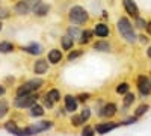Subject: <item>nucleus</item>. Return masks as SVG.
<instances>
[{
    "label": "nucleus",
    "instance_id": "nucleus-11",
    "mask_svg": "<svg viewBox=\"0 0 151 136\" xmlns=\"http://www.w3.org/2000/svg\"><path fill=\"white\" fill-rule=\"evenodd\" d=\"M65 109L68 112H74V110L77 109V100L71 95H67L65 97Z\"/></svg>",
    "mask_w": 151,
    "mask_h": 136
},
{
    "label": "nucleus",
    "instance_id": "nucleus-8",
    "mask_svg": "<svg viewBox=\"0 0 151 136\" xmlns=\"http://www.w3.org/2000/svg\"><path fill=\"white\" fill-rule=\"evenodd\" d=\"M122 3H124L125 11H127L132 17H134V18L139 17V9H137V6L133 0H122Z\"/></svg>",
    "mask_w": 151,
    "mask_h": 136
},
{
    "label": "nucleus",
    "instance_id": "nucleus-28",
    "mask_svg": "<svg viewBox=\"0 0 151 136\" xmlns=\"http://www.w3.org/2000/svg\"><path fill=\"white\" fill-rule=\"evenodd\" d=\"M71 122H73L74 126H80L82 122H85V119H83L82 117H73V118H71Z\"/></svg>",
    "mask_w": 151,
    "mask_h": 136
},
{
    "label": "nucleus",
    "instance_id": "nucleus-2",
    "mask_svg": "<svg viewBox=\"0 0 151 136\" xmlns=\"http://www.w3.org/2000/svg\"><path fill=\"white\" fill-rule=\"evenodd\" d=\"M44 85V80L42 79H32L26 83H23L21 86H18L17 89V95H24V94H30L36 89H40L41 86Z\"/></svg>",
    "mask_w": 151,
    "mask_h": 136
},
{
    "label": "nucleus",
    "instance_id": "nucleus-24",
    "mask_svg": "<svg viewBox=\"0 0 151 136\" xmlns=\"http://www.w3.org/2000/svg\"><path fill=\"white\" fill-rule=\"evenodd\" d=\"M133 101H134V95H133L132 92H129L127 95H125V98H124V106H125V107H129Z\"/></svg>",
    "mask_w": 151,
    "mask_h": 136
},
{
    "label": "nucleus",
    "instance_id": "nucleus-10",
    "mask_svg": "<svg viewBox=\"0 0 151 136\" xmlns=\"http://www.w3.org/2000/svg\"><path fill=\"white\" fill-rule=\"evenodd\" d=\"M115 114H116V106L113 104V103L106 104V106L101 109V112H100V115H101V117H113Z\"/></svg>",
    "mask_w": 151,
    "mask_h": 136
},
{
    "label": "nucleus",
    "instance_id": "nucleus-6",
    "mask_svg": "<svg viewBox=\"0 0 151 136\" xmlns=\"http://www.w3.org/2000/svg\"><path fill=\"white\" fill-rule=\"evenodd\" d=\"M36 103V97L30 94H24V95H17L15 98V106L17 107H30Z\"/></svg>",
    "mask_w": 151,
    "mask_h": 136
},
{
    "label": "nucleus",
    "instance_id": "nucleus-35",
    "mask_svg": "<svg viewBox=\"0 0 151 136\" xmlns=\"http://www.w3.org/2000/svg\"><path fill=\"white\" fill-rule=\"evenodd\" d=\"M145 26H147V23H145L142 18L137 17V27H145Z\"/></svg>",
    "mask_w": 151,
    "mask_h": 136
},
{
    "label": "nucleus",
    "instance_id": "nucleus-12",
    "mask_svg": "<svg viewBox=\"0 0 151 136\" xmlns=\"http://www.w3.org/2000/svg\"><path fill=\"white\" fill-rule=\"evenodd\" d=\"M26 53H29V55H41V52H42V47L40 45V44H30V45H26L23 48Z\"/></svg>",
    "mask_w": 151,
    "mask_h": 136
},
{
    "label": "nucleus",
    "instance_id": "nucleus-31",
    "mask_svg": "<svg viewBox=\"0 0 151 136\" xmlns=\"http://www.w3.org/2000/svg\"><path fill=\"white\" fill-rule=\"evenodd\" d=\"M80 55H82V52H73V53L68 55V60H73V59H76V58H79Z\"/></svg>",
    "mask_w": 151,
    "mask_h": 136
},
{
    "label": "nucleus",
    "instance_id": "nucleus-20",
    "mask_svg": "<svg viewBox=\"0 0 151 136\" xmlns=\"http://www.w3.org/2000/svg\"><path fill=\"white\" fill-rule=\"evenodd\" d=\"M94 48H95V50H98V52H109L110 50V45L107 42H104V41H98V42H95Z\"/></svg>",
    "mask_w": 151,
    "mask_h": 136
},
{
    "label": "nucleus",
    "instance_id": "nucleus-13",
    "mask_svg": "<svg viewBox=\"0 0 151 136\" xmlns=\"http://www.w3.org/2000/svg\"><path fill=\"white\" fill-rule=\"evenodd\" d=\"M60 59H62V53H60V50H56V48H53V50L48 53V60H50L52 64H58V62H60Z\"/></svg>",
    "mask_w": 151,
    "mask_h": 136
},
{
    "label": "nucleus",
    "instance_id": "nucleus-23",
    "mask_svg": "<svg viewBox=\"0 0 151 136\" xmlns=\"http://www.w3.org/2000/svg\"><path fill=\"white\" fill-rule=\"evenodd\" d=\"M91 36H92V32H91V30H85V32H82V40H80V42H82V44L89 42Z\"/></svg>",
    "mask_w": 151,
    "mask_h": 136
},
{
    "label": "nucleus",
    "instance_id": "nucleus-39",
    "mask_svg": "<svg viewBox=\"0 0 151 136\" xmlns=\"http://www.w3.org/2000/svg\"><path fill=\"white\" fill-rule=\"evenodd\" d=\"M148 56H150V58H151V47H150V48H148Z\"/></svg>",
    "mask_w": 151,
    "mask_h": 136
},
{
    "label": "nucleus",
    "instance_id": "nucleus-34",
    "mask_svg": "<svg viewBox=\"0 0 151 136\" xmlns=\"http://www.w3.org/2000/svg\"><path fill=\"white\" fill-rule=\"evenodd\" d=\"M44 104H45L47 107H52V106H53V101H52V100H50V98L45 95V98H44Z\"/></svg>",
    "mask_w": 151,
    "mask_h": 136
},
{
    "label": "nucleus",
    "instance_id": "nucleus-21",
    "mask_svg": "<svg viewBox=\"0 0 151 136\" xmlns=\"http://www.w3.org/2000/svg\"><path fill=\"white\" fill-rule=\"evenodd\" d=\"M14 50V45L11 42H0V53H9Z\"/></svg>",
    "mask_w": 151,
    "mask_h": 136
},
{
    "label": "nucleus",
    "instance_id": "nucleus-29",
    "mask_svg": "<svg viewBox=\"0 0 151 136\" xmlns=\"http://www.w3.org/2000/svg\"><path fill=\"white\" fill-rule=\"evenodd\" d=\"M8 17H9V11L6 8H0V20L8 18Z\"/></svg>",
    "mask_w": 151,
    "mask_h": 136
},
{
    "label": "nucleus",
    "instance_id": "nucleus-1",
    "mask_svg": "<svg viewBox=\"0 0 151 136\" xmlns=\"http://www.w3.org/2000/svg\"><path fill=\"white\" fill-rule=\"evenodd\" d=\"M118 30H119V33H121L129 42H134V41H136V33H134V30H133V26H132V23L125 18V17H122V18L118 20Z\"/></svg>",
    "mask_w": 151,
    "mask_h": 136
},
{
    "label": "nucleus",
    "instance_id": "nucleus-37",
    "mask_svg": "<svg viewBox=\"0 0 151 136\" xmlns=\"http://www.w3.org/2000/svg\"><path fill=\"white\" fill-rule=\"evenodd\" d=\"M5 94V88H3V86H0V95H3Z\"/></svg>",
    "mask_w": 151,
    "mask_h": 136
},
{
    "label": "nucleus",
    "instance_id": "nucleus-22",
    "mask_svg": "<svg viewBox=\"0 0 151 136\" xmlns=\"http://www.w3.org/2000/svg\"><path fill=\"white\" fill-rule=\"evenodd\" d=\"M47 97H48V98H50V100H52L53 103H55V101H58L59 98H60V95H59V91H56V89L48 91V92H47Z\"/></svg>",
    "mask_w": 151,
    "mask_h": 136
},
{
    "label": "nucleus",
    "instance_id": "nucleus-7",
    "mask_svg": "<svg viewBox=\"0 0 151 136\" xmlns=\"http://www.w3.org/2000/svg\"><path fill=\"white\" fill-rule=\"evenodd\" d=\"M137 89L141 91L142 95H148L151 92V82L147 76H139L137 77Z\"/></svg>",
    "mask_w": 151,
    "mask_h": 136
},
{
    "label": "nucleus",
    "instance_id": "nucleus-3",
    "mask_svg": "<svg viewBox=\"0 0 151 136\" xmlns=\"http://www.w3.org/2000/svg\"><path fill=\"white\" fill-rule=\"evenodd\" d=\"M70 20L76 24H83L88 21V12L82 6H74L70 9Z\"/></svg>",
    "mask_w": 151,
    "mask_h": 136
},
{
    "label": "nucleus",
    "instance_id": "nucleus-19",
    "mask_svg": "<svg viewBox=\"0 0 151 136\" xmlns=\"http://www.w3.org/2000/svg\"><path fill=\"white\" fill-rule=\"evenodd\" d=\"M73 44H74V41L70 35H65L64 38H62V47H64V50H70L73 47Z\"/></svg>",
    "mask_w": 151,
    "mask_h": 136
},
{
    "label": "nucleus",
    "instance_id": "nucleus-33",
    "mask_svg": "<svg viewBox=\"0 0 151 136\" xmlns=\"http://www.w3.org/2000/svg\"><path fill=\"white\" fill-rule=\"evenodd\" d=\"M92 133H94V130H92L91 127H85V129H83V135H86V136H91Z\"/></svg>",
    "mask_w": 151,
    "mask_h": 136
},
{
    "label": "nucleus",
    "instance_id": "nucleus-32",
    "mask_svg": "<svg viewBox=\"0 0 151 136\" xmlns=\"http://www.w3.org/2000/svg\"><path fill=\"white\" fill-rule=\"evenodd\" d=\"M70 36H71V38H74V36H79V30L76 29V27H71V29H70Z\"/></svg>",
    "mask_w": 151,
    "mask_h": 136
},
{
    "label": "nucleus",
    "instance_id": "nucleus-36",
    "mask_svg": "<svg viewBox=\"0 0 151 136\" xmlns=\"http://www.w3.org/2000/svg\"><path fill=\"white\" fill-rule=\"evenodd\" d=\"M89 98V94H82V95H79V100L80 101H85V100H88Z\"/></svg>",
    "mask_w": 151,
    "mask_h": 136
},
{
    "label": "nucleus",
    "instance_id": "nucleus-18",
    "mask_svg": "<svg viewBox=\"0 0 151 136\" xmlns=\"http://www.w3.org/2000/svg\"><path fill=\"white\" fill-rule=\"evenodd\" d=\"M30 115L32 117H42L44 115V109L40 104H33V106H30Z\"/></svg>",
    "mask_w": 151,
    "mask_h": 136
},
{
    "label": "nucleus",
    "instance_id": "nucleus-26",
    "mask_svg": "<svg viewBox=\"0 0 151 136\" xmlns=\"http://www.w3.org/2000/svg\"><path fill=\"white\" fill-rule=\"evenodd\" d=\"M6 114H8V103L0 101V118H3Z\"/></svg>",
    "mask_w": 151,
    "mask_h": 136
},
{
    "label": "nucleus",
    "instance_id": "nucleus-15",
    "mask_svg": "<svg viewBox=\"0 0 151 136\" xmlns=\"http://www.w3.org/2000/svg\"><path fill=\"white\" fill-rule=\"evenodd\" d=\"M5 129H6L9 133H12V135H23V129H18V127L15 126V122H12V121L6 122Z\"/></svg>",
    "mask_w": 151,
    "mask_h": 136
},
{
    "label": "nucleus",
    "instance_id": "nucleus-30",
    "mask_svg": "<svg viewBox=\"0 0 151 136\" xmlns=\"http://www.w3.org/2000/svg\"><path fill=\"white\" fill-rule=\"evenodd\" d=\"M80 117H82V118H83V119L86 121L88 118L91 117V112H89V109H83V110H82V115H80Z\"/></svg>",
    "mask_w": 151,
    "mask_h": 136
},
{
    "label": "nucleus",
    "instance_id": "nucleus-16",
    "mask_svg": "<svg viewBox=\"0 0 151 136\" xmlns=\"http://www.w3.org/2000/svg\"><path fill=\"white\" fill-rule=\"evenodd\" d=\"M48 9H50V6H48V5H44V3H41V2H40V3L36 5V8H35L33 11H35V14H36V15L44 17V15L47 14V12H48Z\"/></svg>",
    "mask_w": 151,
    "mask_h": 136
},
{
    "label": "nucleus",
    "instance_id": "nucleus-4",
    "mask_svg": "<svg viewBox=\"0 0 151 136\" xmlns=\"http://www.w3.org/2000/svg\"><path fill=\"white\" fill-rule=\"evenodd\" d=\"M40 2L41 0H23V2H18L15 5V11L18 12L20 15H24V14H27V12L33 11Z\"/></svg>",
    "mask_w": 151,
    "mask_h": 136
},
{
    "label": "nucleus",
    "instance_id": "nucleus-9",
    "mask_svg": "<svg viewBox=\"0 0 151 136\" xmlns=\"http://www.w3.org/2000/svg\"><path fill=\"white\" fill-rule=\"evenodd\" d=\"M116 127H118V124H115V122H104V124H98L95 127V130H97V133L103 135V133H107V132L116 129Z\"/></svg>",
    "mask_w": 151,
    "mask_h": 136
},
{
    "label": "nucleus",
    "instance_id": "nucleus-14",
    "mask_svg": "<svg viewBox=\"0 0 151 136\" xmlns=\"http://www.w3.org/2000/svg\"><path fill=\"white\" fill-rule=\"evenodd\" d=\"M47 62H45V60L44 59H40V60H38V62L35 64V67H33V70H35V73L36 74H42V73H45L47 71Z\"/></svg>",
    "mask_w": 151,
    "mask_h": 136
},
{
    "label": "nucleus",
    "instance_id": "nucleus-5",
    "mask_svg": "<svg viewBox=\"0 0 151 136\" xmlns=\"http://www.w3.org/2000/svg\"><path fill=\"white\" fill-rule=\"evenodd\" d=\"M53 124L50 121H40L36 122L35 126L32 127H27V129H23V135H35V133H40V132H44V130H48Z\"/></svg>",
    "mask_w": 151,
    "mask_h": 136
},
{
    "label": "nucleus",
    "instance_id": "nucleus-25",
    "mask_svg": "<svg viewBox=\"0 0 151 136\" xmlns=\"http://www.w3.org/2000/svg\"><path fill=\"white\" fill-rule=\"evenodd\" d=\"M129 83H121V85H118V88H116V92L118 94H125V92H129Z\"/></svg>",
    "mask_w": 151,
    "mask_h": 136
},
{
    "label": "nucleus",
    "instance_id": "nucleus-27",
    "mask_svg": "<svg viewBox=\"0 0 151 136\" xmlns=\"http://www.w3.org/2000/svg\"><path fill=\"white\" fill-rule=\"evenodd\" d=\"M147 110H148V106H147V104L139 106V107H137V110H136V117H141L142 114H145V112H147Z\"/></svg>",
    "mask_w": 151,
    "mask_h": 136
},
{
    "label": "nucleus",
    "instance_id": "nucleus-38",
    "mask_svg": "<svg viewBox=\"0 0 151 136\" xmlns=\"http://www.w3.org/2000/svg\"><path fill=\"white\" fill-rule=\"evenodd\" d=\"M147 29H148V32L151 33V23H148V24H147Z\"/></svg>",
    "mask_w": 151,
    "mask_h": 136
},
{
    "label": "nucleus",
    "instance_id": "nucleus-17",
    "mask_svg": "<svg viewBox=\"0 0 151 136\" xmlns=\"http://www.w3.org/2000/svg\"><path fill=\"white\" fill-rule=\"evenodd\" d=\"M94 32H95V35H98V36H101V38H104V36L109 35V27L106 26V24H97Z\"/></svg>",
    "mask_w": 151,
    "mask_h": 136
},
{
    "label": "nucleus",
    "instance_id": "nucleus-40",
    "mask_svg": "<svg viewBox=\"0 0 151 136\" xmlns=\"http://www.w3.org/2000/svg\"><path fill=\"white\" fill-rule=\"evenodd\" d=\"M0 29H2V23H0Z\"/></svg>",
    "mask_w": 151,
    "mask_h": 136
}]
</instances>
